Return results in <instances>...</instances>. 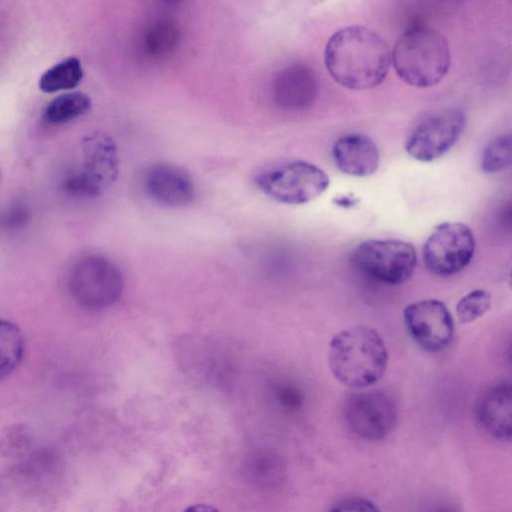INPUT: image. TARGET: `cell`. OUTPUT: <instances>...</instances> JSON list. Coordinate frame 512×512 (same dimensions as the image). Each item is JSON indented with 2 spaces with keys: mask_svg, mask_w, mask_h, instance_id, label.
<instances>
[{
  "mask_svg": "<svg viewBox=\"0 0 512 512\" xmlns=\"http://www.w3.org/2000/svg\"><path fill=\"white\" fill-rule=\"evenodd\" d=\"M331 77L351 90L371 89L383 82L390 66L387 43L376 32L349 26L335 32L325 48Z\"/></svg>",
  "mask_w": 512,
  "mask_h": 512,
  "instance_id": "obj_1",
  "label": "cell"
},
{
  "mask_svg": "<svg viewBox=\"0 0 512 512\" xmlns=\"http://www.w3.org/2000/svg\"><path fill=\"white\" fill-rule=\"evenodd\" d=\"M328 364L340 383L361 389L376 383L384 375L388 352L376 330L354 326L333 336L329 344Z\"/></svg>",
  "mask_w": 512,
  "mask_h": 512,
  "instance_id": "obj_2",
  "label": "cell"
},
{
  "mask_svg": "<svg viewBox=\"0 0 512 512\" xmlns=\"http://www.w3.org/2000/svg\"><path fill=\"white\" fill-rule=\"evenodd\" d=\"M450 49L446 38L437 30L412 27L395 43L392 64L406 84L428 88L439 83L450 67Z\"/></svg>",
  "mask_w": 512,
  "mask_h": 512,
  "instance_id": "obj_3",
  "label": "cell"
},
{
  "mask_svg": "<svg viewBox=\"0 0 512 512\" xmlns=\"http://www.w3.org/2000/svg\"><path fill=\"white\" fill-rule=\"evenodd\" d=\"M82 163L63 181L66 193L78 198L102 195L116 181L119 155L115 141L106 133L94 131L81 140Z\"/></svg>",
  "mask_w": 512,
  "mask_h": 512,
  "instance_id": "obj_4",
  "label": "cell"
},
{
  "mask_svg": "<svg viewBox=\"0 0 512 512\" xmlns=\"http://www.w3.org/2000/svg\"><path fill=\"white\" fill-rule=\"evenodd\" d=\"M124 280L119 268L108 258L89 254L77 259L68 274V289L77 304L100 310L121 297Z\"/></svg>",
  "mask_w": 512,
  "mask_h": 512,
  "instance_id": "obj_5",
  "label": "cell"
},
{
  "mask_svg": "<svg viewBox=\"0 0 512 512\" xmlns=\"http://www.w3.org/2000/svg\"><path fill=\"white\" fill-rule=\"evenodd\" d=\"M255 184L274 201L300 205L322 195L330 180L318 166L294 160L263 169L255 176Z\"/></svg>",
  "mask_w": 512,
  "mask_h": 512,
  "instance_id": "obj_6",
  "label": "cell"
},
{
  "mask_svg": "<svg viewBox=\"0 0 512 512\" xmlns=\"http://www.w3.org/2000/svg\"><path fill=\"white\" fill-rule=\"evenodd\" d=\"M353 264L365 275L385 284L399 285L413 275L415 248L396 239H371L360 243L352 254Z\"/></svg>",
  "mask_w": 512,
  "mask_h": 512,
  "instance_id": "obj_7",
  "label": "cell"
},
{
  "mask_svg": "<svg viewBox=\"0 0 512 512\" xmlns=\"http://www.w3.org/2000/svg\"><path fill=\"white\" fill-rule=\"evenodd\" d=\"M466 115L460 108H444L423 116L405 140L406 152L420 162H432L447 153L461 137Z\"/></svg>",
  "mask_w": 512,
  "mask_h": 512,
  "instance_id": "obj_8",
  "label": "cell"
},
{
  "mask_svg": "<svg viewBox=\"0 0 512 512\" xmlns=\"http://www.w3.org/2000/svg\"><path fill=\"white\" fill-rule=\"evenodd\" d=\"M475 252V238L469 226L461 222L437 225L423 246L426 269L439 277H450L465 269Z\"/></svg>",
  "mask_w": 512,
  "mask_h": 512,
  "instance_id": "obj_9",
  "label": "cell"
},
{
  "mask_svg": "<svg viewBox=\"0 0 512 512\" xmlns=\"http://www.w3.org/2000/svg\"><path fill=\"white\" fill-rule=\"evenodd\" d=\"M343 418L356 437L375 442L385 439L394 430L398 408L390 394L372 389L350 395L343 406Z\"/></svg>",
  "mask_w": 512,
  "mask_h": 512,
  "instance_id": "obj_10",
  "label": "cell"
},
{
  "mask_svg": "<svg viewBox=\"0 0 512 512\" xmlns=\"http://www.w3.org/2000/svg\"><path fill=\"white\" fill-rule=\"evenodd\" d=\"M403 319L410 337L427 352H441L452 342L453 317L439 300H420L407 305Z\"/></svg>",
  "mask_w": 512,
  "mask_h": 512,
  "instance_id": "obj_11",
  "label": "cell"
},
{
  "mask_svg": "<svg viewBox=\"0 0 512 512\" xmlns=\"http://www.w3.org/2000/svg\"><path fill=\"white\" fill-rule=\"evenodd\" d=\"M144 189L151 199L167 207L179 208L195 197V185L190 174L171 163L151 165L143 178Z\"/></svg>",
  "mask_w": 512,
  "mask_h": 512,
  "instance_id": "obj_12",
  "label": "cell"
},
{
  "mask_svg": "<svg viewBox=\"0 0 512 512\" xmlns=\"http://www.w3.org/2000/svg\"><path fill=\"white\" fill-rule=\"evenodd\" d=\"M511 384L500 381L488 387L475 405L480 429L498 441L511 439Z\"/></svg>",
  "mask_w": 512,
  "mask_h": 512,
  "instance_id": "obj_13",
  "label": "cell"
},
{
  "mask_svg": "<svg viewBox=\"0 0 512 512\" xmlns=\"http://www.w3.org/2000/svg\"><path fill=\"white\" fill-rule=\"evenodd\" d=\"M332 158L341 172L354 177H368L377 171L380 164L375 142L360 133L339 137L332 147Z\"/></svg>",
  "mask_w": 512,
  "mask_h": 512,
  "instance_id": "obj_14",
  "label": "cell"
},
{
  "mask_svg": "<svg viewBox=\"0 0 512 512\" xmlns=\"http://www.w3.org/2000/svg\"><path fill=\"white\" fill-rule=\"evenodd\" d=\"M274 99L285 110L299 111L309 108L317 95V79L313 70L305 65L284 69L274 83Z\"/></svg>",
  "mask_w": 512,
  "mask_h": 512,
  "instance_id": "obj_15",
  "label": "cell"
},
{
  "mask_svg": "<svg viewBox=\"0 0 512 512\" xmlns=\"http://www.w3.org/2000/svg\"><path fill=\"white\" fill-rule=\"evenodd\" d=\"M242 474L249 485L255 488L269 489L275 488L283 482L285 467L275 453L256 450L244 458Z\"/></svg>",
  "mask_w": 512,
  "mask_h": 512,
  "instance_id": "obj_16",
  "label": "cell"
},
{
  "mask_svg": "<svg viewBox=\"0 0 512 512\" xmlns=\"http://www.w3.org/2000/svg\"><path fill=\"white\" fill-rule=\"evenodd\" d=\"M90 97L83 92H68L53 98L44 108L43 121L52 126L70 123L91 108Z\"/></svg>",
  "mask_w": 512,
  "mask_h": 512,
  "instance_id": "obj_17",
  "label": "cell"
},
{
  "mask_svg": "<svg viewBox=\"0 0 512 512\" xmlns=\"http://www.w3.org/2000/svg\"><path fill=\"white\" fill-rule=\"evenodd\" d=\"M25 351L24 337L13 322L0 318V380L9 376L21 363Z\"/></svg>",
  "mask_w": 512,
  "mask_h": 512,
  "instance_id": "obj_18",
  "label": "cell"
},
{
  "mask_svg": "<svg viewBox=\"0 0 512 512\" xmlns=\"http://www.w3.org/2000/svg\"><path fill=\"white\" fill-rule=\"evenodd\" d=\"M83 78L81 62L69 57L46 70L39 79V88L44 93H55L75 88Z\"/></svg>",
  "mask_w": 512,
  "mask_h": 512,
  "instance_id": "obj_19",
  "label": "cell"
},
{
  "mask_svg": "<svg viewBox=\"0 0 512 512\" xmlns=\"http://www.w3.org/2000/svg\"><path fill=\"white\" fill-rule=\"evenodd\" d=\"M481 169L493 174L505 170L511 164L510 134H501L493 138L485 147L481 157Z\"/></svg>",
  "mask_w": 512,
  "mask_h": 512,
  "instance_id": "obj_20",
  "label": "cell"
},
{
  "mask_svg": "<svg viewBox=\"0 0 512 512\" xmlns=\"http://www.w3.org/2000/svg\"><path fill=\"white\" fill-rule=\"evenodd\" d=\"M491 296L482 289L473 290L464 295L456 305L458 320L463 324L481 318L490 308Z\"/></svg>",
  "mask_w": 512,
  "mask_h": 512,
  "instance_id": "obj_21",
  "label": "cell"
},
{
  "mask_svg": "<svg viewBox=\"0 0 512 512\" xmlns=\"http://www.w3.org/2000/svg\"><path fill=\"white\" fill-rule=\"evenodd\" d=\"M29 207L23 202H14L0 214V230L14 232L25 227L30 221Z\"/></svg>",
  "mask_w": 512,
  "mask_h": 512,
  "instance_id": "obj_22",
  "label": "cell"
},
{
  "mask_svg": "<svg viewBox=\"0 0 512 512\" xmlns=\"http://www.w3.org/2000/svg\"><path fill=\"white\" fill-rule=\"evenodd\" d=\"M332 511H377L378 507L369 499L349 496L340 499L331 507Z\"/></svg>",
  "mask_w": 512,
  "mask_h": 512,
  "instance_id": "obj_23",
  "label": "cell"
},
{
  "mask_svg": "<svg viewBox=\"0 0 512 512\" xmlns=\"http://www.w3.org/2000/svg\"><path fill=\"white\" fill-rule=\"evenodd\" d=\"M276 395L279 401L288 407L295 406L299 400L297 393L289 387H278Z\"/></svg>",
  "mask_w": 512,
  "mask_h": 512,
  "instance_id": "obj_24",
  "label": "cell"
},
{
  "mask_svg": "<svg viewBox=\"0 0 512 512\" xmlns=\"http://www.w3.org/2000/svg\"><path fill=\"white\" fill-rule=\"evenodd\" d=\"M358 199L353 195H341L333 199V203L342 208H351L358 203Z\"/></svg>",
  "mask_w": 512,
  "mask_h": 512,
  "instance_id": "obj_25",
  "label": "cell"
}]
</instances>
